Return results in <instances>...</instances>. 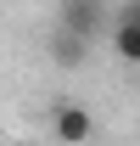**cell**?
<instances>
[{"instance_id":"6da1fadb","label":"cell","mask_w":140,"mask_h":146,"mask_svg":"<svg viewBox=\"0 0 140 146\" xmlns=\"http://www.w3.org/2000/svg\"><path fill=\"white\" fill-rule=\"evenodd\" d=\"M62 28L95 45L106 34V0H62Z\"/></svg>"},{"instance_id":"7a4b0ae2","label":"cell","mask_w":140,"mask_h":146,"mask_svg":"<svg viewBox=\"0 0 140 146\" xmlns=\"http://www.w3.org/2000/svg\"><path fill=\"white\" fill-rule=\"evenodd\" d=\"M51 135H56L62 146H84L90 135H95V118H90L84 107H73V101H67V107H56V118H51Z\"/></svg>"},{"instance_id":"3957f363","label":"cell","mask_w":140,"mask_h":146,"mask_svg":"<svg viewBox=\"0 0 140 146\" xmlns=\"http://www.w3.org/2000/svg\"><path fill=\"white\" fill-rule=\"evenodd\" d=\"M51 62H56V68H84V62H90V39L67 34V28H56V39H51Z\"/></svg>"},{"instance_id":"277c9868","label":"cell","mask_w":140,"mask_h":146,"mask_svg":"<svg viewBox=\"0 0 140 146\" xmlns=\"http://www.w3.org/2000/svg\"><path fill=\"white\" fill-rule=\"evenodd\" d=\"M112 56L118 62H140V28L135 23H112Z\"/></svg>"},{"instance_id":"5b68a950","label":"cell","mask_w":140,"mask_h":146,"mask_svg":"<svg viewBox=\"0 0 140 146\" xmlns=\"http://www.w3.org/2000/svg\"><path fill=\"white\" fill-rule=\"evenodd\" d=\"M118 23H135V28H140V0H123V11H118Z\"/></svg>"},{"instance_id":"8992f818","label":"cell","mask_w":140,"mask_h":146,"mask_svg":"<svg viewBox=\"0 0 140 146\" xmlns=\"http://www.w3.org/2000/svg\"><path fill=\"white\" fill-rule=\"evenodd\" d=\"M11 146H34V141H11Z\"/></svg>"}]
</instances>
